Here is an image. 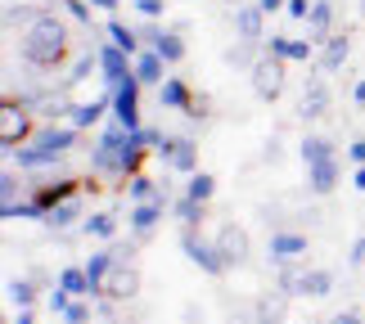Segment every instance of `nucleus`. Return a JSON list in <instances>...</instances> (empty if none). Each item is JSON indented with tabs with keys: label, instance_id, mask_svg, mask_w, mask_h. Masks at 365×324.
I'll return each instance as SVG.
<instances>
[{
	"label": "nucleus",
	"instance_id": "39",
	"mask_svg": "<svg viewBox=\"0 0 365 324\" xmlns=\"http://www.w3.org/2000/svg\"><path fill=\"white\" fill-rule=\"evenodd\" d=\"M185 194L190 199H199V203H207L217 194V176H207V172H194L190 180H185Z\"/></svg>",
	"mask_w": 365,
	"mask_h": 324
},
{
	"label": "nucleus",
	"instance_id": "36",
	"mask_svg": "<svg viewBox=\"0 0 365 324\" xmlns=\"http://www.w3.org/2000/svg\"><path fill=\"white\" fill-rule=\"evenodd\" d=\"M158 194H163V185L153 176H145V172H135L131 180H126V199L131 203H149V199H158Z\"/></svg>",
	"mask_w": 365,
	"mask_h": 324
},
{
	"label": "nucleus",
	"instance_id": "34",
	"mask_svg": "<svg viewBox=\"0 0 365 324\" xmlns=\"http://www.w3.org/2000/svg\"><path fill=\"white\" fill-rule=\"evenodd\" d=\"M59 284L73 293V298H95V284H91L86 266H63V271H59Z\"/></svg>",
	"mask_w": 365,
	"mask_h": 324
},
{
	"label": "nucleus",
	"instance_id": "8",
	"mask_svg": "<svg viewBox=\"0 0 365 324\" xmlns=\"http://www.w3.org/2000/svg\"><path fill=\"white\" fill-rule=\"evenodd\" d=\"M158 158H163L167 172H176V176L199 172V145H194V135H167L158 145Z\"/></svg>",
	"mask_w": 365,
	"mask_h": 324
},
{
	"label": "nucleus",
	"instance_id": "27",
	"mask_svg": "<svg viewBox=\"0 0 365 324\" xmlns=\"http://www.w3.org/2000/svg\"><path fill=\"white\" fill-rule=\"evenodd\" d=\"M135 77L145 81V86H163V81H167V59H163L158 50L145 46V50L135 54Z\"/></svg>",
	"mask_w": 365,
	"mask_h": 324
},
{
	"label": "nucleus",
	"instance_id": "5",
	"mask_svg": "<svg viewBox=\"0 0 365 324\" xmlns=\"http://www.w3.org/2000/svg\"><path fill=\"white\" fill-rule=\"evenodd\" d=\"M248 81H252V95H257L262 104H275V100H279V90H284V59H275V54H266V50H262V59L252 63Z\"/></svg>",
	"mask_w": 365,
	"mask_h": 324
},
{
	"label": "nucleus",
	"instance_id": "57",
	"mask_svg": "<svg viewBox=\"0 0 365 324\" xmlns=\"http://www.w3.org/2000/svg\"><path fill=\"white\" fill-rule=\"evenodd\" d=\"M352 100H356V104H365V77H361L356 86H352Z\"/></svg>",
	"mask_w": 365,
	"mask_h": 324
},
{
	"label": "nucleus",
	"instance_id": "7",
	"mask_svg": "<svg viewBox=\"0 0 365 324\" xmlns=\"http://www.w3.org/2000/svg\"><path fill=\"white\" fill-rule=\"evenodd\" d=\"M180 248H185V257L207 275H226L230 271L226 257H221V248H217V239H203L199 230H180Z\"/></svg>",
	"mask_w": 365,
	"mask_h": 324
},
{
	"label": "nucleus",
	"instance_id": "18",
	"mask_svg": "<svg viewBox=\"0 0 365 324\" xmlns=\"http://www.w3.org/2000/svg\"><path fill=\"white\" fill-rule=\"evenodd\" d=\"M104 117H113V90H104V95H95V100H77L73 104V122L77 131H95Z\"/></svg>",
	"mask_w": 365,
	"mask_h": 324
},
{
	"label": "nucleus",
	"instance_id": "13",
	"mask_svg": "<svg viewBox=\"0 0 365 324\" xmlns=\"http://www.w3.org/2000/svg\"><path fill=\"white\" fill-rule=\"evenodd\" d=\"M95 54H100V77H104V90H113L122 77H131L135 73V59L126 54L122 46H113V41H100L95 46Z\"/></svg>",
	"mask_w": 365,
	"mask_h": 324
},
{
	"label": "nucleus",
	"instance_id": "19",
	"mask_svg": "<svg viewBox=\"0 0 365 324\" xmlns=\"http://www.w3.org/2000/svg\"><path fill=\"white\" fill-rule=\"evenodd\" d=\"M312 46H316V41H302V36H266L262 41V50L266 54H275V59H284V63H307V59H312Z\"/></svg>",
	"mask_w": 365,
	"mask_h": 324
},
{
	"label": "nucleus",
	"instance_id": "45",
	"mask_svg": "<svg viewBox=\"0 0 365 324\" xmlns=\"http://www.w3.org/2000/svg\"><path fill=\"white\" fill-rule=\"evenodd\" d=\"M135 14H145V19H163L167 14V0H131Z\"/></svg>",
	"mask_w": 365,
	"mask_h": 324
},
{
	"label": "nucleus",
	"instance_id": "35",
	"mask_svg": "<svg viewBox=\"0 0 365 324\" xmlns=\"http://www.w3.org/2000/svg\"><path fill=\"white\" fill-rule=\"evenodd\" d=\"M113 248H100V252H91L86 257V275H91V284H95V298H100V284H104V275L113 271Z\"/></svg>",
	"mask_w": 365,
	"mask_h": 324
},
{
	"label": "nucleus",
	"instance_id": "41",
	"mask_svg": "<svg viewBox=\"0 0 365 324\" xmlns=\"http://www.w3.org/2000/svg\"><path fill=\"white\" fill-rule=\"evenodd\" d=\"M54 9H63L68 19L81 23V27H86V23L95 19V5H91V0H54Z\"/></svg>",
	"mask_w": 365,
	"mask_h": 324
},
{
	"label": "nucleus",
	"instance_id": "22",
	"mask_svg": "<svg viewBox=\"0 0 365 324\" xmlns=\"http://www.w3.org/2000/svg\"><path fill=\"white\" fill-rule=\"evenodd\" d=\"M235 36L240 41H266V14H262L257 0L235 9Z\"/></svg>",
	"mask_w": 365,
	"mask_h": 324
},
{
	"label": "nucleus",
	"instance_id": "21",
	"mask_svg": "<svg viewBox=\"0 0 365 324\" xmlns=\"http://www.w3.org/2000/svg\"><path fill=\"white\" fill-rule=\"evenodd\" d=\"M347 54H352V36L347 32H334L329 41H320V54H316L320 73H339V68L347 63Z\"/></svg>",
	"mask_w": 365,
	"mask_h": 324
},
{
	"label": "nucleus",
	"instance_id": "2",
	"mask_svg": "<svg viewBox=\"0 0 365 324\" xmlns=\"http://www.w3.org/2000/svg\"><path fill=\"white\" fill-rule=\"evenodd\" d=\"M68 46H73V32H68V23H63V9H46L19 36L23 63H32V68H59L68 59Z\"/></svg>",
	"mask_w": 365,
	"mask_h": 324
},
{
	"label": "nucleus",
	"instance_id": "32",
	"mask_svg": "<svg viewBox=\"0 0 365 324\" xmlns=\"http://www.w3.org/2000/svg\"><path fill=\"white\" fill-rule=\"evenodd\" d=\"M77 230L86 239H118V212H91Z\"/></svg>",
	"mask_w": 365,
	"mask_h": 324
},
{
	"label": "nucleus",
	"instance_id": "44",
	"mask_svg": "<svg viewBox=\"0 0 365 324\" xmlns=\"http://www.w3.org/2000/svg\"><path fill=\"white\" fill-rule=\"evenodd\" d=\"M46 302H50V311H54V315L63 320V311H68V306H73V293H68L63 284H54V288L46 293Z\"/></svg>",
	"mask_w": 365,
	"mask_h": 324
},
{
	"label": "nucleus",
	"instance_id": "48",
	"mask_svg": "<svg viewBox=\"0 0 365 324\" xmlns=\"http://www.w3.org/2000/svg\"><path fill=\"white\" fill-rule=\"evenodd\" d=\"M312 5H316V0H289V9H284V14H293V19H302V23H307Z\"/></svg>",
	"mask_w": 365,
	"mask_h": 324
},
{
	"label": "nucleus",
	"instance_id": "4",
	"mask_svg": "<svg viewBox=\"0 0 365 324\" xmlns=\"http://www.w3.org/2000/svg\"><path fill=\"white\" fill-rule=\"evenodd\" d=\"M27 145H36V149H46V153H54V158H68V153H73L77 145H81V131L73 122H41L36 131H32V140H27Z\"/></svg>",
	"mask_w": 365,
	"mask_h": 324
},
{
	"label": "nucleus",
	"instance_id": "38",
	"mask_svg": "<svg viewBox=\"0 0 365 324\" xmlns=\"http://www.w3.org/2000/svg\"><path fill=\"white\" fill-rule=\"evenodd\" d=\"M95 68H100V54H95V50H86V54H81V59H77L73 68H68V77L59 81V86H63V90H73L77 81H86V77L95 73Z\"/></svg>",
	"mask_w": 365,
	"mask_h": 324
},
{
	"label": "nucleus",
	"instance_id": "29",
	"mask_svg": "<svg viewBox=\"0 0 365 324\" xmlns=\"http://www.w3.org/2000/svg\"><path fill=\"white\" fill-rule=\"evenodd\" d=\"M104 36L113 41V46H122L126 54H131V59H135L140 50H145V36H140V27H126L122 19H108V27H104Z\"/></svg>",
	"mask_w": 365,
	"mask_h": 324
},
{
	"label": "nucleus",
	"instance_id": "49",
	"mask_svg": "<svg viewBox=\"0 0 365 324\" xmlns=\"http://www.w3.org/2000/svg\"><path fill=\"white\" fill-rule=\"evenodd\" d=\"M347 158H352L356 167L365 162V135H361V140H352V145H347Z\"/></svg>",
	"mask_w": 365,
	"mask_h": 324
},
{
	"label": "nucleus",
	"instance_id": "55",
	"mask_svg": "<svg viewBox=\"0 0 365 324\" xmlns=\"http://www.w3.org/2000/svg\"><path fill=\"white\" fill-rule=\"evenodd\" d=\"M91 5H95V9H104V14H113V9L122 5V0H91Z\"/></svg>",
	"mask_w": 365,
	"mask_h": 324
},
{
	"label": "nucleus",
	"instance_id": "17",
	"mask_svg": "<svg viewBox=\"0 0 365 324\" xmlns=\"http://www.w3.org/2000/svg\"><path fill=\"white\" fill-rule=\"evenodd\" d=\"M167 207H172L167 189L158 194V199H149V203H131V234H135V239H149V234L163 225V212H167Z\"/></svg>",
	"mask_w": 365,
	"mask_h": 324
},
{
	"label": "nucleus",
	"instance_id": "53",
	"mask_svg": "<svg viewBox=\"0 0 365 324\" xmlns=\"http://www.w3.org/2000/svg\"><path fill=\"white\" fill-rule=\"evenodd\" d=\"M325 324H365L356 311H339V315H334V320H325Z\"/></svg>",
	"mask_w": 365,
	"mask_h": 324
},
{
	"label": "nucleus",
	"instance_id": "37",
	"mask_svg": "<svg viewBox=\"0 0 365 324\" xmlns=\"http://www.w3.org/2000/svg\"><path fill=\"white\" fill-rule=\"evenodd\" d=\"M329 153H339L329 135H307L302 145H298V158H302V167H307V162H316V158H329Z\"/></svg>",
	"mask_w": 365,
	"mask_h": 324
},
{
	"label": "nucleus",
	"instance_id": "58",
	"mask_svg": "<svg viewBox=\"0 0 365 324\" xmlns=\"http://www.w3.org/2000/svg\"><path fill=\"white\" fill-rule=\"evenodd\" d=\"M230 324H257V315H252V311L248 315H230Z\"/></svg>",
	"mask_w": 365,
	"mask_h": 324
},
{
	"label": "nucleus",
	"instance_id": "30",
	"mask_svg": "<svg viewBox=\"0 0 365 324\" xmlns=\"http://www.w3.org/2000/svg\"><path fill=\"white\" fill-rule=\"evenodd\" d=\"M41 14H46V5H5V32L9 36H23Z\"/></svg>",
	"mask_w": 365,
	"mask_h": 324
},
{
	"label": "nucleus",
	"instance_id": "52",
	"mask_svg": "<svg viewBox=\"0 0 365 324\" xmlns=\"http://www.w3.org/2000/svg\"><path fill=\"white\" fill-rule=\"evenodd\" d=\"M262 162H279V140H266V149H262Z\"/></svg>",
	"mask_w": 365,
	"mask_h": 324
},
{
	"label": "nucleus",
	"instance_id": "50",
	"mask_svg": "<svg viewBox=\"0 0 365 324\" xmlns=\"http://www.w3.org/2000/svg\"><path fill=\"white\" fill-rule=\"evenodd\" d=\"M180 315H185V324H199L203 320V306L199 302H185V311H180Z\"/></svg>",
	"mask_w": 365,
	"mask_h": 324
},
{
	"label": "nucleus",
	"instance_id": "25",
	"mask_svg": "<svg viewBox=\"0 0 365 324\" xmlns=\"http://www.w3.org/2000/svg\"><path fill=\"white\" fill-rule=\"evenodd\" d=\"M307 275H312V266H307V261L275 266V288H284L289 298H307Z\"/></svg>",
	"mask_w": 365,
	"mask_h": 324
},
{
	"label": "nucleus",
	"instance_id": "10",
	"mask_svg": "<svg viewBox=\"0 0 365 324\" xmlns=\"http://www.w3.org/2000/svg\"><path fill=\"white\" fill-rule=\"evenodd\" d=\"M339 180H343V158L339 153L307 162V194H312V199H329V194L339 189Z\"/></svg>",
	"mask_w": 365,
	"mask_h": 324
},
{
	"label": "nucleus",
	"instance_id": "9",
	"mask_svg": "<svg viewBox=\"0 0 365 324\" xmlns=\"http://www.w3.org/2000/svg\"><path fill=\"white\" fill-rule=\"evenodd\" d=\"M77 194H86V189H81V180L63 172V176H50V180H32V194H27V199H32L41 212H50V207L77 199Z\"/></svg>",
	"mask_w": 365,
	"mask_h": 324
},
{
	"label": "nucleus",
	"instance_id": "56",
	"mask_svg": "<svg viewBox=\"0 0 365 324\" xmlns=\"http://www.w3.org/2000/svg\"><path fill=\"white\" fill-rule=\"evenodd\" d=\"M352 185H356V189L365 194V162H361V167H356V172H352Z\"/></svg>",
	"mask_w": 365,
	"mask_h": 324
},
{
	"label": "nucleus",
	"instance_id": "40",
	"mask_svg": "<svg viewBox=\"0 0 365 324\" xmlns=\"http://www.w3.org/2000/svg\"><path fill=\"white\" fill-rule=\"evenodd\" d=\"M329 293H334V271L312 266V275H307V298H329Z\"/></svg>",
	"mask_w": 365,
	"mask_h": 324
},
{
	"label": "nucleus",
	"instance_id": "43",
	"mask_svg": "<svg viewBox=\"0 0 365 324\" xmlns=\"http://www.w3.org/2000/svg\"><path fill=\"white\" fill-rule=\"evenodd\" d=\"M95 320V306L86 298H73V306L63 311V324H91Z\"/></svg>",
	"mask_w": 365,
	"mask_h": 324
},
{
	"label": "nucleus",
	"instance_id": "54",
	"mask_svg": "<svg viewBox=\"0 0 365 324\" xmlns=\"http://www.w3.org/2000/svg\"><path fill=\"white\" fill-rule=\"evenodd\" d=\"M14 324H36V315H32V306H19V315H14Z\"/></svg>",
	"mask_w": 365,
	"mask_h": 324
},
{
	"label": "nucleus",
	"instance_id": "12",
	"mask_svg": "<svg viewBox=\"0 0 365 324\" xmlns=\"http://www.w3.org/2000/svg\"><path fill=\"white\" fill-rule=\"evenodd\" d=\"M23 104L36 113L41 122H68L73 117V100H68V90H27L23 95Z\"/></svg>",
	"mask_w": 365,
	"mask_h": 324
},
{
	"label": "nucleus",
	"instance_id": "23",
	"mask_svg": "<svg viewBox=\"0 0 365 324\" xmlns=\"http://www.w3.org/2000/svg\"><path fill=\"white\" fill-rule=\"evenodd\" d=\"M252 315H257V324H284V315H289V293L284 288L262 293V298L252 302Z\"/></svg>",
	"mask_w": 365,
	"mask_h": 324
},
{
	"label": "nucleus",
	"instance_id": "47",
	"mask_svg": "<svg viewBox=\"0 0 365 324\" xmlns=\"http://www.w3.org/2000/svg\"><path fill=\"white\" fill-rule=\"evenodd\" d=\"M108 248H113V257H118V261H135V234H131V239H122V244H108Z\"/></svg>",
	"mask_w": 365,
	"mask_h": 324
},
{
	"label": "nucleus",
	"instance_id": "26",
	"mask_svg": "<svg viewBox=\"0 0 365 324\" xmlns=\"http://www.w3.org/2000/svg\"><path fill=\"white\" fill-rule=\"evenodd\" d=\"M334 36V0H316L312 14H307V41H329Z\"/></svg>",
	"mask_w": 365,
	"mask_h": 324
},
{
	"label": "nucleus",
	"instance_id": "31",
	"mask_svg": "<svg viewBox=\"0 0 365 324\" xmlns=\"http://www.w3.org/2000/svg\"><path fill=\"white\" fill-rule=\"evenodd\" d=\"M172 212H176V221H180V230H199L203 216H207V203L190 199V194H180V199H172Z\"/></svg>",
	"mask_w": 365,
	"mask_h": 324
},
{
	"label": "nucleus",
	"instance_id": "24",
	"mask_svg": "<svg viewBox=\"0 0 365 324\" xmlns=\"http://www.w3.org/2000/svg\"><path fill=\"white\" fill-rule=\"evenodd\" d=\"M77 199H81V194H77ZM77 199H68V203H59V207H50V212H46V230L50 234H68V230H77V225L86 221Z\"/></svg>",
	"mask_w": 365,
	"mask_h": 324
},
{
	"label": "nucleus",
	"instance_id": "33",
	"mask_svg": "<svg viewBox=\"0 0 365 324\" xmlns=\"http://www.w3.org/2000/svg\"><path fill=\"white\" fill-rule=\"evenodd\" d=\"M262 59V41H235V46H226V63L230 68H244V73H252V63Z\"/></svg>",
	"mask_w": 365,
	"mask_h": 324
},
{
	"label": "nucleus",
	"instance_id": "6",
	"mask_svg": "<svg viewBox=\"0 0 365 324\" xmlns=\"http://www.w3.org/2000/svg\"><path fill=\"white\" fill-rule=\"evenodd\" d=\"M140 90H145V81H140L135 73L131 77H122L118 86H113V122L126 126V131H140Z\"/></svg>",
	"mask_w": 365,
	"mask_h": 324
},
{
	"label": "nucleus",
	"instance_id": "1",
	"mask_svg": "<svg viewBox=\"0 0 365 324\" xmlns=\"http://www.w3.org/2000/svg\"><path fill=\"white\" fill-rule=\"evenodd\" d=\"M145 153L149 149L135 140V131L108 122V126H100V135H95V145H91V172L108 176V180H131L140 167H145Z\"/></svg>",
	"mask_w": 365,
	"mask_h": 324
},
{
	"label": "nucleus",
	"instance_id": "16",
	"mask_svg": "<svg viewBox=\"0 0 365 324\" xmlns=\"http://www.w3.org/2000/svg\"><path fill=\"white\" fill-rule=\"evenodd\" d=\"M312 239L302 230H275L271 234V266H289V261H307Z\"/></svg>",
	"mask_w": 365,
	"mask_h": 324
},
{
	"label": "nucleus",
	"instance_id": "28",
	"mask_svg": "<svg viewBox=\"0 0 365 324\" xmlns=\"http://www.w3.org/2000/svg\"><path fill=\"white\" fill-rule=\"evenodd\" d=\"M158 100H163V108H172V113H190L194 108V90L180 77H167L158 86Z\"/></svg>",
	"mask_w": 365,
	"mask_h": 324
},
{
	"label": "nucleus",
	"instance_id": "59",
	"mask_svg": "<svg viewBox=\"0 0 365 324\" xmlns=\"http://www.w3.org/2000/svg\"><path fill=\"white\" fill-rule=\"evenodd\" d=\"M230 5H244V0H230Z\"/></svg>",
	"mask_w": 365,
	"mask_h": 324
},
{
	"label": "nucleus",
	"instance_id": "20",
	"mask_svg": "<svg viewBox=\"0 0 365 324\" xmlns=\"http://www.w3.org/2000/svg\"><path fill=\"white\" fill-rule=\"evenodd\" d=\"M329 113V86H325V77H307L302 81V100H298V117H325Z\"/></svg>",
	"mask_w": 365,
	"mask_h": 324
},
{
	"label": "nucleus",
	"instance_id": "42",
	"mask_svg": "<svg viewBox=\"0 0 365 324\" xmlns=\"http://www.w3.org/2000/svg\"><path fill=\"white\" fill-rule=\"evenodd\" d=\"M9 302L14 306H32L36 302V279H9Z\"/></svg>",
	"mask_w": 365,
	"mask_h": 324
},
{
	"label": "nucleus",
	"instance_id": "15",
	"mask_svg": "<svg viewBox=\"0 0 365 324\" xmlns=\"http://www.w3.org/2000/svg\"><path fill=\"white\" fill-rule=\"evenodd\" d=\"M217 248H221V257H226V266L235 271V266H244L248 261V252H252V239H248V230L240 221H226L217 230Z\"/></svg>",
	"mask_w": 365,
	"mask_h": 324
},
{
	"label": "nucleus",
	"instance_id": "14",
	"mask_svg": "<svg viewBox=\"0 0 365 324\" xmlns=\"http://www.w3.org/2000/svg\"><path fill=\"white\" fill-rule=\"evenodd\" d=\"M140 36H145V46L158 50L167 63H180V59H185V32H176V27H172V32H163L158 19H149L145 27H140Z\"/></svg>",
	"mask_w": 365,
	"mask_h": 324
},
{
	"label": "nucleus",
	"instance_id": "46",
	"mask_svg": "<svg viewBox=\"0 0 365 324\" xmlns=\"http://www.w3.org/2000/svg\"><path fill=\"white\" fill-rule=\"evenodd\" d=\"M347 271H365V234L347 248Z\"/></svg>",
	"mask_w": 365,
	"mask_h": 324
},
{
	"label": "nucleus",
	"instance_id": "51",
	"mask_svg": "<svg viewBox=\"0 0 365 324\" xmlns=\"http://www.w3.org/2000/svg\"><path fill=\"white\" fill-rule=\"evenodd\" d=\"M257 5H262V14H266V19H271V14H279V9H289V0H257Z\"/></svg>",
	"mask_w": 365,
	"mask_h": 324
},
{
	"label": "nucleus",
	"instance_id": "3",
	"mask_svg": "<svg viewBox=\"0 0 365 324\" xmlns=\"http://www.w3.org/2000/svg\"><path fill=\"white\" fill-rule=\"evenodd\" d=\"M32 131H36V113L27 108L19 95H5V108H0V145H5V153L27 145Z\"/></svg>",
	"mask_w": 365,
	"mask_h": 324
},
{
	"label": "nucleus",
	"instance_id": "11",
	"mask_svg": "<svg viewBox=\"0 0 365 324\" xmlns=\"http://www.w3.org/2000/svg\"><path fill=\"white\" fill-rule=\"evenodd\" d=\"M140 293V271H135V261H113V271L104 275V284H100V298L104 302H131Z\"/></svg>",
	"mask_w": 365,
	"mask_h": 324
}]
</instances>
